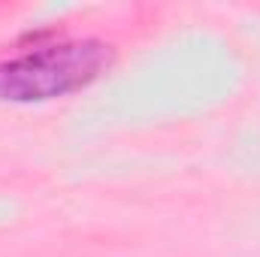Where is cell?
I'll return each instance as SVG.
<instances>
[{
	"mask_svg": "<svg viewBox=\"0 0 260 257\" xmlns=\"http://www.w3.org/2000/svg\"><path fill=\"white\" fill-rule=\"evenodd\" d=\"M112 61L115 52L103 40H64L52 46H34V52L0 61V100H58L97 82L112 67Z\"/></svg>",
	"mask_w": 260,
	"mask_h": 257,
	"instance_id": "cell-1",
	"label": "cell"
}]
</instances>
